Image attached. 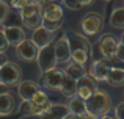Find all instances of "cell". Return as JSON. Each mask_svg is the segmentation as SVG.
<instances>
[{"instance_id": "obj_28", "label": "cell", "mask_w": 124, "mask_h": 119, "mask_svg": "<svg viewBox=\"0 0 124 119\" xmlns=\"http://www.w3.org/2000/svg\"><path fill=\"white\" fill-rule=\"evenodd\" d=\"M91 3L93 2H90V0H86V2H69V0H66V2H64V6H68V8H71V9H79V8L91 5Z\"/></svg>"}, {"instance_id": "obj_6", "label": "cell", "mask_w": 124, "mask_h": 119, "mask_svg": "<svg viewBox=\"0 0 124 119\" xmlns=\"http://www.w3.org/2000/svg\"><path fill=\"white\" fill-rule=\"evenodd\" d=\"M102 25H104V19L97 13H88L82 19V30L88 36L97 35L101 31V28H102Z\"/></svg>"}, {"instance_id": "obj_24", "label": "cell", "mask_w": 124, "mask_h": 119, "mask_svg": "<svg viewBox=\"0 0 124 119\" xmlns=\"http://www.w3.org/2000/svg\"><path fill=\"white\" fill-rule=\"evenodd\" d=\"M110 25L115 28H124V6L113 9L112 17H110Z\"/></svg>"}, {"instance_id": "obj_32", "label": "cell", "mask_w": 124, "mask_h": 119, "mask_svg": "<svg viewBox=\"0 0 124 119\" xmlns=\"http://www.w3.org/2000/svg\"><path fill=\"white\" fill-rule=\"evenodd\" d=\"M79 119H99V118H97V116H94V114H91V113H88V111H86V113H83L82 116H79Z\"/></svg>"}, {"instance_id": "obj_29", "label": "cell", "mask_w": 124, "mask_h": 119, "mask_svg": "<svg viewBox=\"0 0 124 119\" xmlns=\"http://www.w3.org/2000/svg\"><path fill=\"white\" fill-rule=\"evenodd\" d=\"M8 41H6V38H5V33H3V30L0 28V53H5L6 52V49H8Z\"/></svg>"}, {"instance_id": "obj_31", "label": "cell", "mask_w": 124, "mask_h": 119, "mask_svg": "<svg viewBox=\"0 0 124 119\" xmlns=\"http://www.w3.org/2000/svg\"><path fill=\"white\" fill-rule=\"evenodd\" d=\"M115 58H118L119 61H123L124 63V42H121L119 41V44H118V49H116V56Z\"/></svg>"}, {"instance_id": "obj_4", "label": "cell", "mask_w": 124, "mask_h": 119, "mask_svg": "<svg viewBox=\"0 0 124 119\" xmlns=\"http://www.w3.org/2000/svg\"><path fill=\"white\" fill-rule=\"evenodd\" d=\"M52 107V102L49 100L47 94L44 91H39L33 96L30 102H28V113L33 114V116H42L49 108Z\"/></svg>"}, {"instance_id": "obj_36", "label": "cell", "mask_w": 124, "mask_h": 119, "mask_svg": "<svg viewBox=\"0 0 124 119\" xmlns=\"http://www.w3.org/2000/svg\"><path fill=\"white\" fill-rule=\"evenodd\" d=\"M0 85H2V80H0Z\"/></svg>"}, {"instance_id": "obj_7", "label": "cell", "mask_w": 124, "mask_h": 119, "mask_svg": "<svg viewBox=\"0 0 124 119\" xmlns=\"http://www.w3.org/2000/svg\"><path fill=\"white\" fill-rule=\"evenodd\" d=\"M118 41L113 35L110 33H105L101 36L99 39V49H101V53L105 56L107 60H112L116 56V49H118Z\"/></svg>"}, {"instance_id": "obj_18", "label": "cell", "mask_w": 124, "mask_h": 119, "mask_svg": "<svg viewBox=\"0 0 124 119\" xmlns=\"http://www.w3.org/2000/svg\"><path fill=\"white\" fill-rule=\"evenodd\" d=\"M14 111V97L9 92L0 94V116H8Z\"/></svg>"}, {"instance_id": "obj_21", "label": "cell", "mask_w": 124, "mask_h": 119, "mask_svg": "<svg viewBox=\"0 0 124 119\" xmlns=\"http://www.w3.org/2000/svg\"><path fill=\"white\" fill-rule=\"evenodd\" d=\"M60 91L63 92V96H66V97H74V96L77 94V82L64 74V80H63V85H61Z\"/></svg>"}, {"instance_id": "obj_11", "label": "cell", "mask_w": 124, "mask_h": 119, "mask_svg": "<svg viewBox=\"0 0 124 119\" xmlns=\"http://www.w3.org/2000/svg\"><path fill=\"white\" fill-rule=\"evenodd\" d=\"M64 36H66L68 42H69L71 52H74V50H83V52H86V53L91 52V44L88 42V39L85 36L76 33V31H68Z\"/></svg>"}, {"instance_id": "obj_33", "label": "cell", "mask_w": 124, "mask_h": 119, "mask_svg": "<svg viewBox=\"0 0 124 119\" xmlns=\"http://www.w3.org/2000/svg\"><path fill=\"white\" fill-rule=\"evenodd\" d=\"M64 119H79V116H76V114H72V113H68Z\"/></svg>"}, {"instance_id": "obj_8", "label": "cell", "mask_w": 124, "mask_h": 119, "mask_svg": "<svg viewBox=\"0 0 124 119\" xmlns=\"http://www.w3.org/2000/svg\"><path fill=\"white\" fill-rule=\"evenodd\" d=\"M38 52H39V49L33 44L31 39H24L17 47H16V55H17V58L22 60V61H33V60H36Z\"/></svg>"}, {"instance_id": "obj_25", "label": "cell", "mask_w": 124, "mask_h": 119, "mask_svg": "<svg viewBox=\"0 0 124 119\" xmlns=\"http://www.w3.org/2000/svg\"><path fill=\"white\" fill-rule=\"evenodd\" d=\"M22 24H24V27L30 28V30H38L39 27H42V14L41 13H38V14L35 16H30V17H25L22 19Z\"/></svg>"}, {"instance_id": "obj_3", "label": "cell", "mask_w": 124, "mask_h": 119, "mask_svg": "<svg viewBox=\"0 0 124 119\" xmlns=\"http://www.w3.org/2000/svg\"><path fill=\"white\" fill-rule=\"evenodd\" d=\"M21 75H22L21 67L16 63L8 61L6 64H3L0 67V80H2V85H5V86H13L16 83H19Z\"/></svg>"}, {"instance_id": "obj_13", "label": "cell", "mask_w": 124, "mask_h": 119, "mask_svg": "<svg viewBox=\"0 0 124 119\" xmlns=\"http://www.w3.org/2000/svg\"><path fill=\"white\" fill-rule=\"evenodd\" d=\"M110 69H112V67L108 66V63H107L105 60L94 61L93 66H91V70H90V77L93 80H97V82H107Z\"/></svg>"}, {"instance_id": "obj_5", "label": "cell", "mask_w": 124, "mask_h": 119, "mask_svg": "<svg viewBox=\"0 0 124 119\" xmlns=\"http://www.w3.org/2000/svg\"><path fill=\"white\" fill-rule=\"evenodd\" d=\"M41 14L44 22L61 24V21H63V8L55 2H42Z\"/></svg>"}, {"instance_id": "obj_22", "label": "cell", "mask_w": 124, "mask_h": 119, "mask_svg": "<svg viewBox=\"0 0 124 119\" xmlns=\"http://www.w3.org/2000/svg\"><path fill=\"white\" fill-rule=\"evenodd\" d=\"M107 82H108L112 86H121V85H124V69L112 67L108 77H107Z\"/></svg>"}, {"instance_id": "obj_16", "label": "cell", "mask_w": 124, "mask_h": 119, "mask_svg": "<svg viewBox=\"0 0 124 119\" xmlns=\"http://www.w3.org/2000/svg\"><path fill=\"white\" fill-rule=\"evenodd\" d=\"M31 41H33V44L38 47V49H44L46 46L52 44V41H54V33H50V31H47L46 28L39 27L38 30L33 31Z\"/></svg>"}, {"instance_id": "obj_9", "label": "cell", "mask_w": 124, "mask_h": 119, "mask_svg": "<svg viewBox=\"0 0 124 119\" xmlns=\"http://www.w3.org/2000/svg\"><path fill=\"white\" fill-rule=\"evenodd\" d=\"M96 91H97L96 82L90 75H85L80 80H77V94L76 96L80 97L82 100H88Z\"/></svg>"}, {"instance_id": "obj_15", "label": "cell", "mask_w": 124, "mask_h": 119, "mask_svg": "<svg viewBox=\"0 0 124 119\" xmlns=\"http://www.w3.org/2000/svg\"><path fill=\"white\" fill-rule=\"evenodd\" d=\"M2 30H3V33H5V38H6V41H8L9 46H16V47H17L24 39H27V38H25L24 28L17 27V25H16V27H14V25H11V27H5V28H2Z\"/></svg>"}, {"instance_id": "obj_34", "label": "cell", "mask_w": 124, "mask_h": 119, "mask_svg": "<svg viewBox=\"0 0 124 119\" xmlns=\"http://www.w3.org/2000/svg\"><path fill=\"white\" fill-rule=\"evenodd\" d=\"M99 119H116L115 116H110V114H104V116H101Z\"/></svg>"}, {"instance_id": "obj_27", "label": "cell", "mask_w": 124, "mask_h": 119, "mask_svg": "<svg viewBox=\"0 0 124 119\" xmlns=\"http://www.w3.org/2000/svg\"><path fill=\"white\" fill-rule=\"evenodd\" d=\"M11 13V8L6 2H0V25H3V22L6 21L8 14Z\"/></svg>"}, {"instance_id": "obj_20", "label": "cell", "mask_w": 124, "mask_h": 119, "mask_svg": "<svg viewBox=\"0 0 124 119\" xmlns=\"http://www.w3.org/2000/svg\"><path fill=\"white\" fill-rule=\"evenodd\" d=\"M64 74H66L68 77H71L72 80H80L82 77L86 75V72H85V67L83 66H80V64H77V63H69L66 66V69H64Z\"/></svg>"}, {"instance_id": "obj_14", "label": "cell", "mask_w": 124, "mask_h": 119, "mask_svg": "<svg viewBox=\"0 0 124 119\" xmlns=\"http://www.w3.org/2000/svg\"><path fill=\"white\" fill-rule=\"evenodd\" d=\"M54 47H55L57 64L58 63H68V61L71 60V47H69V42H68V39H66L64 35L54 44Z\"/></svg>"}, {"instance_id": "obj_19", "label": "cell", "mask_w": 124, "mask_h": 119, "mask_svg": "<svg viewBox=\"0 0 124 119\" xmlns=\"http://www.w3.org/2000/svg\"><path fill=\"white\" fill-rule=\"evenodd\" d=\"M66 107H68V110H69V113L76 114V116H82L83 113H86V105H85V100H82V99L77 97V96L71 97L69 104H68Z\"/></svg>"}, {"instance_id": "obj_26", "label": "cell", "mask_w": 124, "mask_h": 119, "mask_svg": "<svg viewBox=\"0 0 124 119\" xmlns=\"http://www.w3.org/2000/svg\"><path fill=\"white\" fill-rule=\"evenodd\" d=\"M88 55L90 53L83 52V50H74V52H71V60H72V63H77L80 66H83L88 61Z\"/></svg>"}, {"instance_id": "obj_10", "label": "cell", "mask_w": 124, "mask_h": 119, "mask_svg": "<svg viewBox=\"0 0 124 119\" xmlns=\"http://www.w3.org/2000/svg\"><path fill=\"white\" fill-rule=\"evenodd\" d=\"M63 80H64V70L52 69L42 75V85L47 89H61Z\"/></svg>"}, {"instance_id": "obj_2", "label": "cell", "mask_w": 124, "mask_h": 119, "mask_svg": "<svg viewBox=\"0 0 124 119\" xmlns=\"http://www.w3.org/2000/svg\"><path fill=\"white\" fill-rule=\"evenodd\" d=\"M36 61H38V66H39L42 74L49 72V70H52V69H57V56H55L54 44H49L44 49H39Z\"/></svg>"}, {"instance_id": "obj_1", "label": "cell", "mask_w": 124, "mask_h": 119, "mask_svg": "<svg viewBox=\"0 0 124 119\" xmlns=\"http://www.w3.org/2000/svg\"><path fill=\"white\" fill-rule=\"evenodd\" d=\"M85 105H86L88 113L101 118V116H104V114H107V111H110L112 100H110V96L107 94V92L96 91L88 100H85Z\"/></svg>"}, {"instance_id": "obj_30", "label": "cell", "mask_w": 124, "mask_h": 119, "mask_svg": "<svg viewBox=\"0 0 124 119\" xmlns=\"http://www.w3.org/2000/svg\"><path fill=\"white\" fill-rule=\"evenodd\" d=\"M115 118L116 119H124V102L116 105L115 108Z\"/></svg>"}, {"instance_id": "obj_17", "label": "cell", "mask_w": 124, "mask_h": 119, "mask_svg": "<svg viewBox=\"0 0 124 119\" xmlns=\"http://www.w3.org/2000/svg\"><path fill=\"white\" fill-rule=\"evenodd\" d=\"M68 113H69V110H68L66 105L57 104V105H52L39 119H64Z\"/></svg>"}, {"instance_id": "obj_23", "label": "cell", "mask_w": 124, "mask_h": 119, "mask_svg": "<svg viewBox=\"0 0 124 119\" xmlns=\"http://www.w3.org/2000/svg\"><path fill=\"white\" fill-rule=\"evenodd\" d=\"M41 6H42V2H28V5L24 9L19 11V14H21L22 19L30 17V16H35L38 13H41Z\"/></svg>"}, {"instance_id": "obj_35", "label": "cell", "mask_w": 124, "mask_h": 119, "mask_svg": "<svg viewBox=\"0 0 124 119\" xmlns=\"http://www.w3.org/2000/svg\"><path fill=\"white\" fill-rule=\"evenodd\" d=\"M121 42H124V35H123V38H121Z\"/></svg>"}, {"instance_id": "obj_12", "label": "cell", "mask_w": 124, "mask_h": 119, "mask_svg": "<svg viewBox=\"0 0 124 119\" xmlns=\"http://www.w3.org/2000/svg\"><path fill=\"white\" fill-rule=\"evenodd\" d=\"M39 85L36 82H31V80H24V82H19V86H17V92L21 96V99L28 104V102L33 99V96L36 92H39Z\"/></svg>"}]
</instances>
